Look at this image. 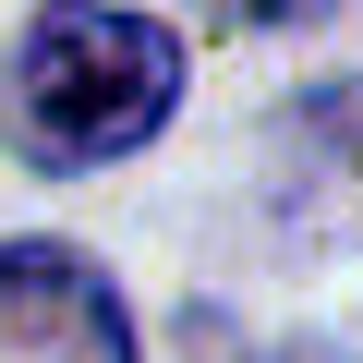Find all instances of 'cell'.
I'll list each match as a JSON object with an SVG mask.
<instances>
[{
	"mask_svg": "<svg viewBox=\"0 0 363 363\" xmlns=\"http://www.w3.org/2000/svg\"><path fill=\"white\" fill-rule=\"evenodd\" d=\"M169 109H182V37L121 13V0H49V13H25L13 61H0V133L25 169L133 157Z\"/></svg>",
	"mask_w": 363,
	"mask_h": 363,
	"instance_id": "1",
	"label": "cell"
},
{
	"mask_svg": "<svg viewBox=\"0 0 363 363\" xmlns=\"http://www.w3.org/2000/svg\"><path fill=\"white\" fill-rule=\"evenodd\" d=\"M0 363H133V315L85 255L0 242Z\"/></svg>",
	"mask_w": 363,
	"mask_h": 363,
	"instance_id": "2",
	"label": "cell"
},
{
	"mask_svg": "<svg viewBox=\"0 0 363 363\" xmlns=\"http://www.w3.org/2000/svg\"><path fill=\"white\" fill-rule=\"evenodd\" d=\"M327 0H194V25H218V37H255V25H315Z\"/></svg>",
	"mask_w": 363,
	"mask_h": 363,
	"instance_id": "3",
	"label": "cell"
}]
</instances>
